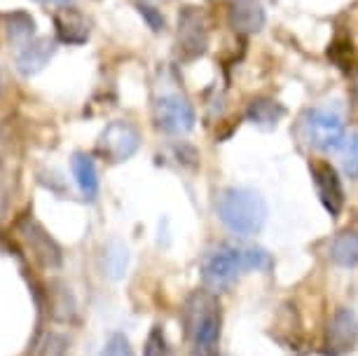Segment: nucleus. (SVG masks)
<instances>
[{"label":"nucleus","instance_id":"14","mask_svg":"<svg viewBox=\"0 0 358 356\" xmlns=\"http://www.w3.org/2000/svg\"><path fill=\"white\" fill-rule=\"evenodd\" d=\"M283 115H286V108H283L276 99H269V97L253 99L246 108L248 122L260 127V129H274V127L283 120Z\"/></svg>","mask_w":358,"mask_h":356},{"label":"nucleus","instance_id":"1","mask_svg":"<svg viewBox=\"0 0 358 356\" xmlns=\"http://www.w3.org/2000/svg\"><path fill=\"white\" fill-rule=\"evenodd\" d=\"M220 223L239 237L258 234L267 223V201L251 187H225L215 201Z\"/></svg>","mask_w":358,"mask_h":356},{"label":"nucleus","instance_id":"10","mask_svg":"<svg viewBox=\"0 0 358 356\" xmlns=\"http://www.w3.org/2000/svg\"><path fill=\"white\" fill-rule=\"evenodd\" d=\"M19 234H22L24 244L29 246L31 256L38 260V265H43L45 270H57V267H62V260H64L62 246L47 234V230L38 220H33L31 216L24 218L22 223H19Z\"/></svg>","mask_w":358,"mask_h":356},{"label":"nucleus","instance_id":"11","mask_svg":"<svg viewBox=\"0 0 358 356\" xmlns=\"http://www.w3.org/2000/svg\"><path fill=\"white\" fill-rule=\"evenodd\" d=\"M265 22L267 15L260 0H229L227 24L236 36H253V33L262 31Z\"/></svg>","mask_w":358,"mask_h":356},{"label":"nucleus","instance_id":"5","mask_svg":"<svg viewBox=\"0 0 358 356\" xmlns=\"http://www.w3.org/2000/svg\"><path fill=\"white\" fill-rule=\"evenodd\" d=\"M141 145V131L127 120H115L101 131L96 141V152L103 159L113 164L127 162L129 157L136 155Z\"/></svg>","mask_w":358,"mask_h":356},{"label":"nucleus","instance_id":"3","mask_svg":"<svg viewBox=\"0 0 358 356\" xmlns=\"http://www.w3.org/2000/svg\"><path fill=\"white\" fill-rule=\"evenodd\" d=\"M302 131H305L307 143L323 152L337 150L347 143L340 113L328 108H309L302 118Z\"/></svg>","mask_w":358,"mask_h":356},{"label":"nucleus","instance_id":"13","mask_svg":"<svg viewBox=\"0 0 358 356\" xmlns=\"http://www.w3.org/2000/svg\"><path fill=\"white\" fill-rule=\"evenodd\" d=\"M57 55V40L52 38H38L33 43L24 45V50L17 57V71L24 78L38 76L47 64L52 62V57Z\"/></svg>","mask_w":358,"mask_h":356},{"label":"nucleus","instance_id":"15","mask_svg":"<svg viewBox=\"0 0 358 356\" xmlns=\"http://www.w3.org/2000/svg\"><path fill=\"white\" fill-rule=\"evenodd\" d=\"M71 169H73V176H76L85 197H90V199L96 197L99 194V171H96L94 159L87 155V152H76L71 159Z\"/></svg>","mask_w":358,"mask_h":356},{"label":"nucleus","instance_id":"22","mask_svg":"<svg viewBox=\"0 0 358 356\" xmlns=\"http://www.w3.org/2000/svg\"><path fill=\"white\" fill-rule=\"evenodd\" d=\"M127 267V248L122 244H110L106 253V272L108 277L120 279Z\"/></svg>","mask_w":358,"mask_h":356},{"label":"nucleus","instance_id":"12","mask_svg":"<svg viewBox=\"0 0 358 356\" xmlns=\"http://www.w3.org/2000/svg\"><path fill=\"white\" fill-rule=\"evenodd\" d=\"M54 29H57V40L64 45H85L90 40V22L73 5L54 12Z\"/></svg>","mask_w":358,"mask_h":356},{"label":"nucleus","instance_id":"23","mask_svg":"<svg viewBox=\"0 0 358 356\" xmlns=\"http://www.w3.org/2000/svg\"><path fill=\"white\" fill-rule=\"evenodd\" d=\"M101 356H134L129 338H127L124 333H113L110 338H108Z\"/></svg>","mask_w":358,"mask_h":356},{"label":"nucleus","instance_id":"29","mask_svg":"<svg viewBox=\"0 0 358 356\" xmlns=\"http://www.w3.org/2000/svg\"><path fill=\"white\" fill-rule=\"evenodd\" d=\"M0 92H3V78H0Z\"/></svg>","mask_w":358,"mask_h":356},{"label":"nucleus","instance_id":"26","mask_svg":"<svg viewBox=\"0 0 358 356\" xmlns=\"http://www.w3.org/2000/svg\"><path fill=\"white\" fill-rule=\"evenodd\" d=\"M5 213H8V190L0 185V223H3Z\"/></svg>","mask_w":358,"mask_h":356},{"label":"nucleus","instance_id":"17","mask_svg":"<svg viewBox=\"0 0 358 356\" xmlns=\"http://www.w3.org/2000/svg\"><path fill=\"white\" fill-rule=\"evenodd\" d=\"M328 59L333 62L342 73H354L356 69V55H354V43L347 33H337L333 43L328 45Z\"/></svg>","mask_w":358,"mask_h":356},{"label":"nucleus","instance_id":"21","mask_svg":"<svg viewBox=\"0 0 358 356\" xmlns=\"http://www.w3.org/2000/svg\"><path fill=\"white\" fill-rule=\"evenodd\" d=\"M143 356H173V349L169 345L162 326L150 328V333H148V338H145V345H143Z\"/></svg>","mask_w":358,"mask_h":356},{"label":"nucleus","instance_id":"8","mask_svg":"<svg viewBox=\"0 0 358 356\" xmlns=\"http://www.w3.org/2000/svg\"><path fill=\"white\" fill-rule=\"evenodd\" d=\"M309 171H312V183L314 190L319 194V201L323 204L330 216L337 218L344 209V187H342V178L337 169L326 159H314L309 164Z\"/></svg>","mask_w":358,"mask_h":356},{"label":"nucleus","instance_id":"7","mask_svg":"<svg viewBox=\"0 0 358 356\" xmlns=\"http://www.w3.org/2000/svg\"><path fill=\"white\" fill-rule=\"evenodd\" d=\"M241 272H244V256H241V248L234 246H222L213 251L201 265V279L208 288H225L234 284Z\"/></svg>","mask_w":358,"mask_h":356},{"label":"nucleus","instance_id":"25","mask_svg":"<svg viewBox=\"0 0 358 356\" xmlns=\"http://www.w3.org/2000/svg\"><path fill=\"white\" fill-rule=\"evenodd\" d=\"M138 12H141V17L145 19L148 26L155 31V33H159L162 29L166 26L164 22V17H162V12H157L155 8H150V5H145V3H138Z\"/></svg>","mask_w":358,"mask_h":356},{"label":"nucleus","instance_id":"27","mask_svg":"<svg viewBox=\"0 0 358 356\" xmlns=\"http://www.w3.org/2000/svg\"><path fill=\"white\" fill-rule=\"evenodd\" d=\"M38 3H45V5H59V8H71L76 0H38Z\"/></svg>","mask_w":358,"mask_h":356},{"label":"nucleus","instance_id":"31","mask_svg":"<svg viewBox=\"0 0 358 356\" xmlns=\"http://www.w3.org/2000/svg\"><path fill=\"white\" fill-rule=\"evenodd\" d=\"M215 356H218V354H215Z\"/></svg>","mask_w":358,"mask_h":356},{"label":"nucleus","instance_id":"6","mask_svg":"<svg viewBox=\"0 0 358 356\" xmlns=\"http://www.w3.org/2000/svg\"><path fill=\"white\" fill-rule=\"evenodd\" d=\"M208 47V22L199 8H183L178 15V40L176 52L180 62H194Z\"/></svg>","mask_w":358,"mask_h":356},{"label":"nucleus","instance_id":"2","mask_svg":"<svg viewBox=\"0 0 358 356\" xmlns=\"http://www.w3.org/2000/svg\"><path fill=\"white\" fill-rule=\"evenodd\" d=\"M185 333L192 342L194 354L215 356L222 333V312L215 295L197 291L185 305Z\"/></svg>","mask_w":358,"mask_h":356},{"label":"nucleus","instance_id":"9","mask_svg":"<svg viewBox=\"0 0 358 356\" xmlns=\"http://www.w3.org/2000/svg\"><path fill=\"white\" fill-rule=\"evenodd\" d=\"M358 342V317L351 307H337L326 326V356L349 354Z\"/></svg>","mask_w":358,"mask_h":356},{"label":"nucleus","instance_id":"24","mask_svg":"<svg viewBox=\"0 0 358 356\" xmlns=\"http://www.w3.org/2000/svg\"><path fill=\"white\" fill-rule=\"evenodd\" d=\"M344 171L349 178H358V134H354L344 143Z\"/></svg>","mask_w":358,"mask_h":356},{"label":"nucleus","instance_id":"18","mask_svg":"<svg viewBox=\"0 0 358 356\" xmlns=\"http://www.w3.org/2000/svg\"><path fill=\"white\" fill-rule=\"evenodd\" d=\"M8 36L12 43L17 45H29L31 38L36 36V22L31 19L29 12H12L8 15Z\"/></svg>","mask_w":358,"mask_h":356},{"label":"nucleus","instance_id":"16","mask_svg":"<svg viewBox=\"0 0 358 356\" xmlns=\"http://www.w3.org/2000/svg\"><path fill=\"white\" fill-rule=\"evenodd\" d=\"M330 260L340 267H358V232L344 230L330 241Z\"/></svg>","mask_w":358,"mask_h":356},{"label":"nucleus","instance_id":"20","mask_svg":"<svg viewBox=\"0 0 358 356\" xmlns=\"http://www.w3.org/2000/svg\"><path fill=\"white\" fill-rule=\"evenodd\" d=\"M241 256H244V272H267L274 265L272 256H269L265 248L258 246L241 248Z\"/></svg>","mask_w":358,"mask_h":356},{"label":"nucleus","instance_id":"19","mask_svg":"<svg viewBox=\"0 0 358 356\" xmlns=\"http://www.w3.org/2000/svg\"><path fill=\"white\" fill-rule=\"evenodd\" d=\"M71 340L69 335L59 333V331H47L43 335V340L38 342L36 354L33 356H66L69 354Z\"/></svg>","mask_w":358,"mask_h":356},{"label":"nucleus","instance_id":"4","mask_svg":"<svg viewBox=\"0 0 358 356\" xmlns=\"http://www.w3.org/2000/svg\"><path fill=\"white\" fill-rule=\"evenodd\" d=\"M152 120L157 129L180 136V134L194 129L197 113H194V106L190 101L180 97L178 92H164L152 104Z\"/></svg>","mask_w":358,"mask_h":356},{"label":"nucleus","instance_id":"28","mask_svg":"<svg viewBox=\"0 0 358 356\" xmlns=\"http://www.w3.org/2000/svg\"><path fill=\"white\" fill-rule=\"evenodd\" d=\"M354 101L358 104V78H356V83H354Z\"/></svg>","mask_w":358,"mask_h":356},{"label":"nucleus","instance_id":"30","mask_svg":"<svg viewBox=\"0 0 358 356\" xmlns=\"http://www.w3.org/2000/svg\"><path fill=\"white\" fill-rule=\"evenodd\" d=\"M143 3H145V0H143Z\"/></svg>","mask_w":358,"mask_h":356}]
</instances>
